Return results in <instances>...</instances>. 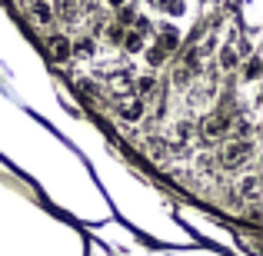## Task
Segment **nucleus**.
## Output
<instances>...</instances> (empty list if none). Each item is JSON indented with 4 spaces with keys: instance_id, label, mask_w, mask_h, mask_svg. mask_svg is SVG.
Returning <instances> with one entry per match:
<instances>
[{
    "instance_id": "8",
    "label": "nucleus",
    "mask_w": 263,
    "mask_h": 256,
    "mask_svg": "<svg viewBox=\"0 0 263 256\" xmlns=\"http://www.w3.org/2000/svg\"><path fill=\"white\" fill-rule=\"evenodd\" d=\"M177 44H180V40H177V30H163L160 37H157V47H160L163 53H167V50H177Z\"/></svg>"
},
{
    "instance_id": "4",
    "label": "nucleus",
    "mask_w": 263,
    "mask_h": 256,
    "mask_svg": "<svg viewBox=\"0 0 263 256\" xmlns=\"http://www.w3.org/2000/svg\"><path fill=\"white\" fill-rule=\"evenodd\" d=\"M240 196H243L247 203H257L260 200V176L257 173H247V176L240 180Z\"/></svg>"
},
{
    "instance_id": "13",
    "label": "nucleus",
    "mask_w": 263,
    "mask_h": 256,
    "mask_svg": "<svg viewBox=\"0 0 263 256\" xmlns=\"http://www.w3.org/2000/svg\"><path fill=\"white\" fill-rule=\"evenodd\" d=\"M147 143H150V147H147V153L154 156V160H160V156L167 153V147H163V140H157V136H154V140H147Z\"/></svg>"
},
{
    "instance_id": "15",
    "label": "nucleus",
    "mask_w": 263,
    "mask_h": 256,
    "mask_svg": "<svg viewBox=\"0 0 263 256\" xmlns=\"http://www.w3.org/2000/svg\"><path fill=\"white\" fill-rule=\"evenodd\" d=\"M163 7H167V13H183V4H180V0H163Z\"/></svg>"
},
{
    "instance_id": "17",
    "label": "nucleus",
    "mask_w": 263,
    "mask_h": 256,
    "mask_svg": "<svg viewBox=\"0 0 263 256\" xmlns=\"http://www.w3.org/2000/svg\"><path fill=\"white\" fill-rule=\"evenodd\" d=\"M177 136L186 143V136H190V123H180V127H177Z\"/></svg>"
},
{
    "instance_id": "16",
    "label": "nucleus",
    "mask_w": 263,
    "mask_h": 256,
    "mask_svg": "<svg viewBox=\"0 0 263 256\" xmlns=\"http://www.w3.org/2000/svg\"><path fill=\"white\" fill-rule=\"evenodd\" d=\"M134 10H130V7H120V24H134Z\"/></svg>"
},
{
    "instance_id": "1",
    "label": "nucleus",
    "mask_w": 263,
    "mask_h": 256,
    "mask_svg": "<svg viewBox=\"0 0 263 256\" xmlns=\"http://www.w3.org/2000/svg\"><path fill=\"white\" fill-rule=\"evenodd\" d=\"M250 153H253V143L247 140V136H237V140L223 143V150H220V163L230 167V170H237V167H243V163L250 160Z\"/></svg>"
},
{
    "instance_id": "7",
    "label": "nucleus",
    "mask_w": 263,
    "mask_h": 256,
    "mask_svg": "<svg viewBox=\"0 0 263 256\" xmlns=\"http://www.w3.org/2000/svg\"><path fill=\"white\" fill-rule=\"evenodd\" d=\"M123 47H127L130 53L143 50V33H137V30H127V33H123Z\"/></svg>"
},
{
    "instance_id": "2",
    "label": "nucleus",
    "mask_w": 263,
    "mask_h": 256,
    "mask_svg": "<svg viewBox=\"0 0 263 256\" xmlns=\"http://www.w3.org/2000/svg\"><path fill=\"white\" fill-rule=\"evenodd\" d=\"M227 130H230V116L227 113H210V116H203V123H200L203 140H217V136H223Z\"/></svg>"
},
{
    "instance_id": "10",
    "label": "nucleus",
    "mask_w": 263,
    "mask_h": 256,
    "mask_svg": "<svg viewBox=\"0 0 263 256\" xmlns=\"http://www.w3.org/2000/svg\"><path fill=\"white\" fill-rule=\"evenodd\" d=\"M70 53H77V57H90V53H93V40L80 37L77 44H70Z\"/></svg>"
},
{
    "instance_id": "11",
    "label": "nucleus",
    "mask_w": 263,
    "mask_h": 256,
    "mask_svg": "<svg viewBox=\"0 0 263 256\" xmlns=\"http://www.w3.org/2000/svg\"><path fill=\"white\" fill-rule=\"evenodd\" d=\"M137 90H140V96L157 93V80L154 77H140V80H137Z\"/></svg>"
},
{
    "instance_id": "18",
    "label": "nucleus",
    "mask_w": 263,
    "mask_h": 256,
    "mask_svg": "<svg viewBox=\"0 0 263 256\" xmlns=\"http://www.w3.org/2000/svg\"><path fill=\"white\" fill-rule=\"evenodd\" d=\"M110 4H114V7H123V4H127V0H110Z\"/></svg>"
},
{
    "instance_id": "14",
    "label": "nucleus",
    "mask_w": 263,
    "mask_h": 256,
    "mask_svg": "<svg viewBox=\"0 0 263 256\" xmlns=\"http://www.w3.org/2000/svg\"><path fill=\"white\" fill-rule=\"evenodd\" d=\"M243 73H247V80H257V77H260V60L250 57V60H247V70H243Z\"/></svg>"
},
{
    "instance_id": "5",
    "label": "nucleus",
    "mask_w": 263,
    "mask_h": 256,
    "mask_svg": "<svg viewBox=\"0 0 263 256\" xmlns=\"http://www.w3.org/2000/svg\"><path fill=\"white\" fill-rule=\"evenodd\" d=\"M27 7H30V13L40 20V24H47V20L53 17V4L50 0H27Z\"/></svg>"
},
{
    "instance_id": "3",
    "label": "nucleus",
    "mask_w": 263,
    "mask_h": 256,
    "mask_svg": "<svg viewBox=\"0 0 263 256\" xmlns=\"http://www.w3.org/2000/svg\"><path fill=\"white\" fill-rule=\"evenodd\" d=\"M47 50H50L53 60H67L70 57V40H67L64 33H50V37H47Z\"/></svg>"
},
{
    "instance_id": "12",
    "label": "nucleus",
    "mask_w": 263,
    "mask_h": 256,
    "mask_svg": "<svg viewBox=\"0 0 263 256\" xmlns=\"http://www.w3.org/2000/svg\"><path fill=\"white\" fill-rule=\"evenodd\" d=\"M163 60H167V53H163V50H160V47H157V44H154V47H150V50H147V64H150V67H160V64H163Z\"/></svg>"
},
{
    "instance_id": "6",
    "label": "nucleus",
    "mask_w": 263,
    "mask_h": 256,
    "mask_svg": "<svg viewBox=\"0 0 263 256\" xmlns=\"http://www.w3.org/2000/svg\"><path fill=\"white\" fill-rule=\"evenodd\" d=\"M117 113L123 116V120H130V123H137L143 116V100H127V103H120V110Z\"/></svg>"
},
{
    "instance_id": "9",
    "label": "nucleus",
    "mask_w": 263,
    "mask_h": 256,
    "mask_svg": "<svg viewBox=\"0 0 263 256\" xmlns=\"http://www.w3.org/2000/svg\"><path fill=\"white\" fill-rule=\"evenodd\" d=\"M237 64H240L237 47H223V53H220V67H223V70H233Z\"/></svg>"
}]
</instances>
